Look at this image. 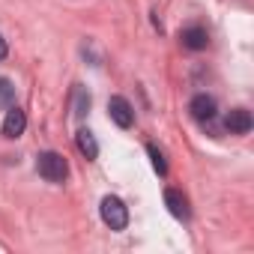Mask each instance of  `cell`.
Listing matches in <instances>:
<instances>
[{
    "mask_svg": "<svg viewBox=\"0 0 254 254\" xmlns=\"http://www.w3.org/2000/svg\"><path fill=\"white\" fill-rule=\"evenodd\" d=\"M189 114H191L200 126H206V123H212V120H215L218 105H215V99H212V96L197 93V96H191V102H189Z\"/></svg>",
    "mask_w": 254,
    "mask_h": 254,
    "instance_id": "3",
    "label": "cell"
},
{
    "mask_svg": "<svg viewBox=\"0 0 254 254\" xmlns=\"http://www.w3.org/2000/svg\"><path fill=\"white\" fill-rule=\"evenodd\" d=\"M180 42H183V48H189V51H203V48L209 45V33H206L200 24H191V27H183Z\"/></svg>",
    "mask_w": 254,
    "mask_h": 254,
    "instance_id": "6",
    "label": "cell"
},
{
    "mask_svg": "<svg viewBox=\"0 0 254 254\" xmlns=\"http://www.w3.org/2000/svg\"><path fill=\"white\" fill-rule=\"evenodd\" d=\"M99 215L111 230H126L129 227V206H126L117 194H105L99 203Z\"/></svg>",
    "mask_w": 254,
    "mask_h": 254,
    "instance_id": "1",
    "label": "cell"
},
{
    "mask_svg": "<svg viewBox=\"0 0 254 254\" xmlns=\"http://www.w3.org/2000/svg\"><path fill=\"white\" fill-rule=\"evenodd\" d=\"M36 171H39V177L48 180V183H63V180L69 177V165H66V159H63L60 153H54V150L36 156Z\"/></svg>",
    "mask_w": 254,
    "mask_h": 254,
    "instance_id": "2",
    "label": "cell"
},
{
    "mask_svg": "<svg viewBox=\"0 0 254 254\" xmlns=\"http://www.w3.org/2000/svg\"><path fill=\"white\" fill-rule=\"evenodd\" d=\"M6 54H9V45H6L3 36H0V60H6Z\"/></svg>",
    "mask_w": 254,
    "mask_h": 254,
    "instance_id": "13",
    "label": "cell"
},
{
    "mask_svg": "<svg viewBox=\"0 0 254 254\" xmlns=\"http://www.w3.org/2000/svg\"><path fill=\"white\" fill-rule=\"evenodd\" d=\"M165 206L171 209V215L174 218H180V221H189V200H186V194L180 191V189H165Z\"/></svg>",
    "mask_w": 254,
    "mask_h": 254,
    "instance_id": "8",
    "label": "cell"
},
{
    "mask_svg": "<svg viewBox=\"0 0 254 254\" xmlns=\"http://www.w3.org/2000/svg\"><path fill=\"white\" fill-rule=\"evenodd\" d=\"M75 144H78V150H81V156H84L87 162L99 159V144H96V138H93V132H90V129H78Z\"/></svg>",
    "mask_w": 254,
    "mask_h": 254,
    "instance_id": "9",
    "label": "cell"
},
{
    "mask_svg": "<svg viewBox=\"0 0 254 254\" xmlns=\"http://www.w3.org/2000/svg\"><path fill=\"white\" fill-rule=\"evenodd\" d=\"M251 126H254V120H251L248 108H233V111L224 117V129H227L230 135H248Z\"/></svg>",
    "mask_w": 254,
    "mask_h": 254,
    "instance_id": "5",
    "label": "cell"
},
{
    "mask_svg": "<svg viewBox=\"0 0 254 254\" xmlns=\"http://www.w3.org/2000/svg\"><path fill=\"white\" fill-rule=\"evenodd\" d=\"M108 114H111V120L120 126V129H132L135 111H132V105H129V99H126V96H111L108 99Z\"/></svg>",
    "mask_w": 254,
    "mask_h": 254,
    "instance_id": "4",
    "label": "cell"
},
{
    "mask_svg": "<svg viewBox=\"0 0 254 254\" xmlns=\"http://www.w3.org/2000/svg\"><path fill=\"white\" fill-rule=\"evenodd\" d=\"M12 99H15L12 81H9V78H0V105H12Z\"/></svg>",
    "mask_w": 254,
    "mask_h": 254,
    "instance_id": "11",
    "label": "cell"
},
{
    "mask_svg": "<svg viewBox=\"0 0 254 254\" xmlns=\"http://www.w3.org/2000/svg\"><path fill=\"white\" fill-rule=\"evenodd\" d=\"M24 129H27L24 111L15 108V105H9V111H6V117H3V135H6V138H18V135H24Z\"/></svg>",
    "mask_w": 254,
    "mask_h": 254,
    "instance_id": "7",
    "label": "cell"
},
{
    "mask_svg": "<svg viewBox=\"0 0 254 254\" xmlns=\"http://www.w3.org/2000/svg\"><path fill=\"white\" fill-rule=\"evenodd\" d=\"M87 108H90V96L84 93V87H75V114H78V117H84V114H87Z\"/></svg>",
    "mask_w": 254,
    "mask_h": 254,
    "instance_id": "12",
    "label": "cell"
},
{
    "mask_svg": "<svg viewBox=\"0 0 254 254\" xmlns=\"http://www.w3.org/2000/svg\"><path fill=\"white\" fill-rule=\"evenodd\" d=\"M147 153H150V159H153L156 174H159V177H168V162H165V153H162L156 144H147Z\"/></svg>",
    "mask_w": 254,
    "mask_h": 254,
    "instance_id": "10",
    "label": "cell"
}]
</instances>
